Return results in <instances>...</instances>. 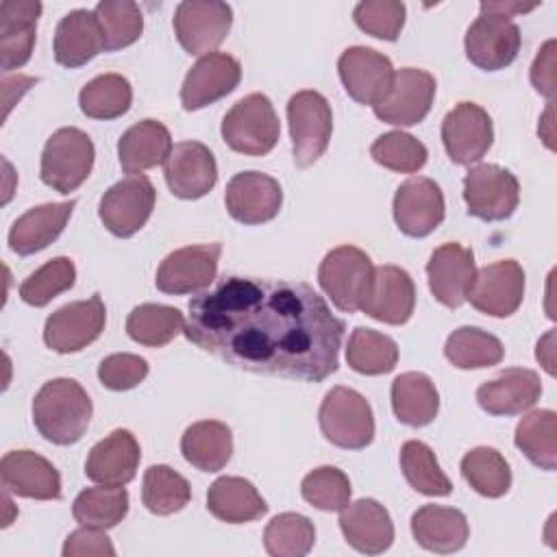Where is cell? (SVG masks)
<instances>
[{"label": "cell", "instance_id": "1", "mask_svg": "<svg viewBox=\"0 0 557 557\" xmlns=\"http://www.w3.org/2000/svg\"><path fill=\"white\" fill-rule=\"evenodd\" d=\"M187 311L185 337L233 368L307 383L339 368L344 322L302 281L224 276Z\"/></svg>", "mask_w": 557, "mask_h": 557}, {"label": "cell", "instance_id": "2", "mask_svg": "<svg viewBox=\"0 0 557 557\" xmlns=\"http://www.w3.org/2000/svg\"><path fill=\"white\" fill-rule=\"evenodd\" d=\"M94 405L74 379H52L41 385L33 400L35 429L52 444H76L91 420Z\"/></svg>", "mask_w": 557, "mask_h": 557}, {"label": "cell", "instance_id": "3", "mask_svg": "<svg viewBox=\"0 0 557 557\" xmlns=\"http://www.w3.org/2000/svg\"><path fill=\"white\" fill-rule=\"evenodd\" d=\"M281 135L276 111L265 94H248L237 100L222 120V139L235 152L248 157L268 154Z\"/></svg>", "mask_w": 557, "mask_h": 557}, {"label": "cell", "instance_id": "4", "mask_svg": "<svg viewBox=\"0 0 557 557\" xmlns=\"http://www.w3.org/2000/svg\"><path fill=\"white\" fill-rule=\"evenodd\" d=\"M94 157L91 137L76 126H63L54 131L44 146L39 176L54 191L70 194L91 174Z\"/></svg>", "mask_w": 557, "mask_h": 557}, {"label": "cell", "instance_id": "5", "mask_svg": "<svg viewBox=\"0 0 557 557\" xmlns=\"http://www.w3.org/2000/svg\"><path fill=\"white\" fill-rule=\"evenodd\" d=\"M318 420L322 435L339 448L361 450L374 440L372 407L357 389L344 385L329 389L320 405Z\"/></svg>", "mask_w": 557, "mask_h": 557}, {"label": "cell", "instance_id": "6", "mask_svg": "<svg viewBox=\"0 0 557 557\" xmlns=\"http://www.w3.org/2000/svg\"><path fill=\"white\" fill-rule=\"evenodd\" d=\"M374 276L372 259L357 246H337L324 255L318 281L339 311H359Z\"/></svg>", "mask_w": 557, "mask_h": 557}, {"label": "cell", "instance_id": "7", "mask_svg": "<svg viewBox=\"0 0 557 557\" xmlns=\"http://www.w3.org/2000/svg\"><path fill=\"white\" fill-rule=\"evenodd\" d=\"M287 122L294 163L298 168L313 165L324 154L333 133V113L329 100L313 89L294 94L287 102Z\"/></svg>", "mask_w": 557, "mask_h": 557}, {"label": "cell", "instance_id": "8", "mask_svg": "<svg viewBox=\"0 0 557 557\" xmlns=\"http://www.w3.org/2000/svg\"><path fill=\"white\" fill-rule=\"evenodd\" d=\"M479 17L466 30V57L481 70H503L518 57L520 28L509 15L490 11L483 4H479Z\"/></svg>", "mask_w": 557, "mask_h": 557}, {"label": "cell", "instance_id": "9", "mask_svg": "<svg viewBox=\"0 0 557 557\" xmlns=\"http://www.w3.org/2000/svg\"><path fill=\"white\" fill-rule=\"evenodd\" d=\"M463 200L472 218L485 222L507 220L520 200L518 178L496 163H479L463 178Z\"/></svg>", "mask_w": 557, "mask_h": 557}, {"label": "cell", "instance_id": "10", "mask_svg": "<svg viewBox=\"0 0 557 557\" xmlns=\"http://www.w3.org/2000/svg\"><path fill=\"white\" fill-rule=\"evenodd\" d=\"M157 191L148 176L128 174L111 185L98 205V215L115 237H131L146 226L152 215Z\"/></svg>", "mask_w": 557, "mask_h": 557}, {"label": "cell", "instance_id": "11", "mask_svg": "<svg viewBox=\"0 0 557 557\" xmlns=\"http://www.w3.org/2000/svg\"><path fill=\"white\" fill-rule=\"evenodd\" d=\"M107 324V307L100 294L59 307L48 315L44 342L54 352H78L96 342Z\"/></svg>", "mask_w": 557, "mask_h": 557}, {"label": "cell", "instance_id": "12", "mask_svg": "<svg viewBox=\"0 0 557 557\" xmlns=\"http://www.w3.org/2000/svg\"><path fill=\"white\" fill-rule=\"evenodd\" d=\"M233 9L218 0H185L174 11V33L185 52L205 57L228 35Z\"/></svg>", "mask_w": 557, "mask_h": 557}, {"label": "cell", "instance_id": "13", "mask_svg": "<svg viewBox=\"0 0 557 557\" xmlns=\"http://www.w3.org/2000/svg\"><path fill=\"white\" fill-rule=\"evenodd\" d=\"M222 244H196L170 252L157 270L154 285L163 294H200L218 274Z\"/></svg>", "mask_w": 557, "mask_h": 557}, {"label": "cell", "instance_id": "14", "mask_svg": "<svg viewBox=\"0 0 557 557\" xmlns=\"http://www.w3.org/2000/svg\"><path fill=\"white\" fill-rule=\"evenodd\" d=\"M435 78L431 72L420 67H400L394 72L387 96L372 107L381 122L394 126H413L422 122L435 98Z\"/></svg>", "mask_w": 557, "mask_h": 557}, {"label": "cell", "instance_id": "15", "mask_svg": "<svg viewBox=\"0 0 557 557\" xmlns=\"http://www.w3.org/2000/svg\"><path fill=\"white\" fill-rule=\"evenodd\" d=\"M524 298V270L516 259L483 265L468 292L470 305L492 318H509Z\"/></svg>", "mask_w": 557, "mask_h": 557}, {"label": "cell", "instance_id": "16", "mask_svg": "<svg viewBox=\"0 0 557 557\" xmlns=\"http://www.w3.org/2000/svg\"><path fill=\"white\" fill-rule=\"evenodd\" d=\"M442 141L453 163H476L487 154L494 141L492 117L474 102H459L442 120Z\"/></svg>", "mask_w": 557, "mask_h": 557}, {"label": "cell", "instance_id": "17", "mask_svg": "<svg viewBox=\"0 0 557 557\" xmlns=\"http://www.w3.org/2000/svg\"><path fill=\"white\" fill-rule=\"evenodd\" d=\"M337 72L346 94L359 104H379L394 81L392 61L372 48L350 46L339 54Z\"/></svg>", "mask_w": 557, "mask_h": 557}, {"label": "cell", "instance_id": "18", "mask_svg": "<svg viewBox=\"0 0 557 557\" xmlns=\"http://www.w3.org/2000/svg\"><path fill=\"white\" fill-rule=\"evenodd\" d=\"M224 205L233 220L242 224H263L278 215L283 205V191L276 178L270 174L248 170L235 174L226 183Z\"/></svg>", "mask_w": 557, "mask_h": 557}, {"label": "cell", "instance_id": "19", "mask_svg": "<svg viewBox=\"0 0 557 557\" xmlns=\"http://www.w3.org/2000/svg\"><path fill=\"white\" fill-rule=\"evenodd\" d=\"M163 176L176 198H202L218 181L215 157L202 141H178L163 161Z\"/></svg>", "mask_w": 557, "mask_h": 557}, {"label": "cell", "instance_id": "20", "mask_svg": "<svg viewBox=\"0 0 557 557\" xmlns=\"http://www.w3.org/2000/svg\"><path fill=\"white\" fill-rule=\"evenodd\" d=\"M444 194L433 178L411 176L394 194V220L407 237H426L444 222Z\"/></svg>", "mask_w": 557, "mask_h": 557}, {"label": "cell", "instance_id": "21", "mask_svg": "<svg viewBox=\"0 0 557 557\" xmlns=\"http://www.w3.org/2000/svg\"><path fill=\"white\" fill-rule=\"evenodd\" d=\"M474 274L476 268L472 248L457 242H446L437 246L426 263L431 294L448 309H457L468 300Z\"/></svg>", "mask_w": 557, "mask_h": 557}, {"label": "cell", "instance_id": "22", "mask_svg": "<svg viewBox=\"0 0 557 557\" xmlns=\"http://www.w3.org/2000/svg\"><path fill=\"white\" fill-rule=\"evenodd\" d=\"M242 78V65L226 52H209L200 57L187 72L181 87V104L185 111H198L226 94H231Z\"/></svg>", "mask_w": 557, "mask_h": 557}, {"label": "cell", "instance_id": "23", "mask_svg": "<svg viewBox=\"0 0 557 557\" xmlns=\"http://www.w3.org/2000/svg\"><path fill=\"white\" fill-rule=\"evenodd\" d=\"M2 490L22 498L59 500L61 476L59 470L33 450H11L0 461Z\"/></svg>", "mask_w": 557, "mask_h": 557}, {"label": "cell", "instance_id": "24", "mask_svg": "<svg viewBox=\"0 0 557 557\" xmlns=\"http://www.w3.org/2000/svg\"><path fill=\"white\" fill-rule=\"evenodd\" d=\"M416 307V285L407 270L398 265L374 268L370 292L361 311L385 324H405Z\"/></svg>", "mask_w": 557, "mask_h": 557}, {"label": "cell", "instance_id": "25", "mask_svg": "<svg viewBox=\"0 0 557 557\" xmlns=\"http://www.w3.org/2000/svg\"><path fill=\"white\" fill-rule=\"evenodd\" d=\"M141 459V448L128 429H115L104 440L91 446L85 474L100 485H126L135 479Z\"/></svg>", "mask_w": 557, "mask_h": 557}, {"label": "cell", "instance_id": "26", "mask_svg": "<svg viewBox=\"0 0 557 557\" xmlns=\"http://www.w3.org/2000/svg\"><path fill=\"white\" fill-rule=\"evenodd\" d=\"M542 396L540 374L529 368H507L476 389V403L492 416H518Z\"/></svg>", "mask_w": 557, "mask_h": 557}, {"label": "cell", "instance_id": "27", "mask_svg": "<svg viewBox=\"0 0 557 557\" xmlns=\"http://www.w3.org/2000/svg\"><path fill=\"white\" fill-rule=\"evenodd\" d=\"M41 2L37 0H2L0 2V63L4 72L17 70L28 63Z\"/></svg>", "mask_w": 557, "mask_h": 557}, {"label": "cell", "instance_id": "28", "mask_svg": "<svg viewBox=\"0 0 557 557\" xmlns=\"http://www.w3.org/2000/svg\"><path fill=\"white\" fill-rule=\"evenodd\" d=\"M339 529L346 542L363 555L385 553L394 542V522L389 511L374 498L348 503L339 511Z\"/></svg>", "mask_w": 557, "mask_h": 557}, {"label": "cell", "instance_id": "29", "mask_svg": "<svg viewBox=\"0 0 557 557\" xmlns=\"http://www.w3.org/2000/svg\"><path fill=\"white\" fill-rule=\"evenodd\" d=\"M76 200L46 202L22 213L9 231V248L22 257L48 248L65 228Z\"/></svg>", "mask_w": 557, "mask_h": 557}, {"label": "cell", "instance_id": "30", "mask_svg": "<svg viewBox=\"0 0 557 557\" xmlns=\"http://www.w3.org/2000/svg\"><path fill=\"white\" fill-rule=\"evenodd\" d=\"M411 533L422 548L448 555L466 546L470 527L466 516L455 507L422 505L411 516Z\"/></svg>", "mask_w": 557, "mask_h": 557}, {"label": "cell", "instance_id": "31", "mask_svg": "<svg viewBox=\"0 0 557 557\" xmlns=\"http://www.w3.org/2000/svg\"><path fill=\"white\" fill-rule=\"evenodd\" d=\"M104 50V37L94 11L74 9L54 30V59L63 67H81Z\"/></svg>", "mask_w": 557, "mask_h": 557}, {"label": "cell", "instance_id": "32", "mask_svg": "<svg viewBox=\"0 0 557 557\" xmlns=\"http://www.w3.org/2000/svg\"><path fill=\"white\" fill-rule=\"evenodd\" d=\"M172 150V137L163 122L141 120L122 133L117 141V159L126 174H141L144 170L161 165Z\"/></svg>", "mask_w": 557, "mask_h": 557}, {"label": "cell", "instance_id": "33", "mask_svg": "<svg viewBox=\"0 0 557 557\" xmlns=\"http://www.w3.org/2000/svg\"><path fill=\"white\" fill-rule=\"evenodd\" d=\"M207 509L222 522L244 524L265 516L268 503L248 479L220 476L209 485Z\"/></svg>", "mask_w": 557, "mask_h": 557}, {"label": "cell", "instance_id": "34", "mask_svg": "<svg viewBox=\"0 0 557 557\" xmlns=\"http://www.w3.org/2000/svg\"><path fill=\"white\" fill-rule=\"evenodd\" d=\"M181 453L194 468L202 472H218L233 455V433L220 420L194 422L181 437Z\"/></svg>", "mask_w": 557, "mask_h": 557}, {"label": "cell", "instance_id": "35", "mask_svg": "<svg viewBox=\"0 0 557 557\" xmlns=\"http://www.w3.org/2000/svg\"><path fill=\"white\" fill-rule=\"evenodd\" d=\"M394 416L407 426H426L440 411L435 383L422 372H405L392 381Z\"/></svg>", "mask_w": 557, "mask_h": 557}, {"label": "cell", "instance_id": "36", "mask_svg": "<svg viewBox=\"0 0 557 557\" xmlns=\"http://www.w3.org/2000/svg\"><path fill=\"white\" fill-rule=\"evenodd\" d=\"M516 446L524 453V457L542 468L555 470L557 466V413L553 409H535L527 413L513 435Z\"/></svg>", "mask_w": 557, "mask_h": 557}, {"label": "cell", "instance_id": "37", "mask_svg": "<svg viewBox=\"0 0 557 557\" xmlns=\"http://www.w3.org/2000/svg\"><path fill=\"white\" fill-rule=\"evenodd\" d=\"M444 355L459 370H479L498 366L505 348L496 335L479 326H459L448 335Z\"/></svg>", "mask_w": 557, "mask_h": 557}, {"label": "cell", "instance_id": "38", "mask_svg": "<svg viewBox=\"0 0 557 557\" xmlns=\"http://www.w3.org/2000/svg\"><path fill=\"white\" fill-rule=\"evenodd\" d=\"M128 513V494L122 485H100L83 490L72 505V516L81 527L111 529Z\"/></svg>", "mask_w": 557, "mask_h": 557}, {"label": "cell", "instance_id": "39", "mask_svg": "<svg viewBox=\"0 0 557 557\" xmlns=\"http://www.w3.org/2000/svg\"><path fill=\"white\" fill-rule=\"evenodd\" d=\"M185 329L183 313L176 307L144 302L126 318V333L133 342L150 348L170 344Z\"/></svg>", "mask_w": 557, "mask_h": 557}, {"label": "cell", "instance_id": "40", "mask_svg": "<svg viewBox=\"0 0 557 557\" xmlns=\"http://www.w3.org/2000/svg\"><path fill=\"white\" fill-rule=\"evenodd\" d=\"M346 361L359 374H387L398 363V346L389 335L357 326L348 337Z\"/></svg>", "mask_w": 557, "mask_h": 557}, {"label": "cell", "instance_id": "41", "mask_svg": "<svg viewBox=\"0 0 557 557\" xmlns=\"http://www.w3.org/2000/svg\"><path fill=\"white\" fill-rule=\"evenodd\" d=\"M133 87L122 74H100L78 94L81 111L91 120H115L131 109Z\"/></svg>", "mask_w": 557, "mask_h": 557}, {"label": "cell", "instance_id": "42", "mask_svg": "<svg viewBox=\"0 0 557 557\" xmlns=\"http://www.w3.org/2000/svg\"><path fill=\"white\" fill-rule=\"evenodd\" d=\"M461 474L470 487L485 498H500L511 487L507 459L492 446H476L461 459Z\"/></svg>", "mask_w": 557, "mask_h": 557}, {"label": "cell", "instance_id": "43", "mask_svg": "<svg viewBox=\"0 0 557 557\" xmlns=\"http://www.w3.org/2000/svg\"><path fill=\"white\" fill-rule=\"evenodd\" d=\"M141 500L150 513L170 516L191 500V487L183 474L170 466L157 463L144 472Z\"/></svg>", "mask_w": 557, "mask_h": 557}, {"label": "cell", "instance_id": "44", "mask_svg": "<svg viewBox=\"0 0 557 557\" xmlns=\"http://www.w3.org/2000/svg\"><path fill=\"white\" fill-rule=\"evenodd\" d=\"M400 470L407 483L424 496H448L450 479L440 468L435 453L420 440H409L400 448Z\"/></svg>", "mask_w": 557, "mask_h": 557}, {"label": "cell", "instance_id": "45", "mask_svg": "<svg viewBox=\"0 0 557 557\" xmlns=\"http://www.w3.org/2000/svg\"><path fill=\"white\" fill-rule=\"evenodd\" d=\"M315 544L313 522L294 511L274 516L263 531V546L274 557H302Z\"/></svg>", "mask_w": 557, "mask_h": 557}, {"label": "cell", "instance_id": "46", "mask_svg": "<svg viewBox=\"0 0 557 557\" xmlns=\"http://www.w3.org/2000/svg\"><path fill=\"white\" fill-rule=\"evenodd\" d=\"M102 37L104 50L113 52L135 44L144 30V15L139 4L131 0H102L94 9Z\"/></svg>", "mask_w": 557, "mask_h": 557}, {"label": "cell", "instance_id": "47", "mask_svg": "<svg viewBox=\"0 0 557 557\" xmlns=\"http://www.w3.org/2000/svg\"><path fill=\"white\" fill-rule=\"evenodd\" d=\"M74 281V261L70 257H54L24 278L20 285V298L30 307H46L52 298L67 292Z\"/></svg>", "mask_w": 557, "mask_h": 557}, {"label": "cell", "instance_id": "48", "mask_svg": "<svg viewBox=\"0 0 557 557\" xmlns=\"http://www.w3.org/2000/svg\"><path fill=\"white\" fill-rule=\"evenodd\" d=\"M370 154L379 165L400 174L418 172L420 168H424L429 157L426 146L403 131H389L376 137L370 146Z\"/></svg>", "mask_w": 557, "mask_h": 557}, {"label": "cell", "instance_id": "49", "mask_svg": "<svg viewBox=\"0 0 557 557\" xmlns=\"http://www.w3.org/2000/svg\"><path fill=\"white\" fill-rule=\"evenodd\" d=\"M300 494L315 509L342 511L350 503V481L344 470L320 466L302 479Z\"/></svg>", "mask_w": 557, "mask_h": 557}, {"label": "cell", "instance_id": "50", "mask_svg": "<svg viewBox=\"0 0 557 557\" xmlns=\"http://www.w3.org/2000/svg\"><path fill=\"white\" fill-rule=\"evenodd\" d=\"M405 4L398 0H366L352 11L355 24L379 39L396 41L405 26Z\"/></svg>", "mask_w": 557, "mask_h": 557}, {"label": "cell", "instance_id": "51", "mask_svg": "<svg viewBox=\"0 0 557 557\" xmlns=\"http://www.w3.org/2000/svg\"><path fill=\"white\" fill-rule=\"evenodd\" d=\"M148 361L139 355L131 352H115L100 361L98 379L107 389L124 392L137 387L148 376Z\"/></svg>", "mask_w": 557, "mask_h": 557}, {"label": "cell", "instance_id": "52", "mask_svg": "<svg viewBox=\"0 0 557 557\" xmlns=\"http://www.w3.org/2000/svg\"><path fill=\"white\" fill-rule=\"evenodd\" d=\"M83 555H115V548L109 540V535L102 529H91V527H81L76 531H72L65 537L63 544V557H83Z\"/></svg>", "mask_w": 557, "mask_h": 557}, {"label": "cell", "instance_id": "53", "mask_svg": "<svg viewBox=\"0 0 557 557\" xmlns=\"http://www.w3.org/2000/svg\"><path fill=\"white\" fill-rule=\"evenodd\" d=\"M531 83L548 100L555 98V91H557V83H555V39H548L540 48V52H537V57L531 65Z\"/></svg>", "mask_w": 557, "mask_h": 557}, {"label": "cell", "instance_id": "54", "mask_svg": "<svg viewBox=\"0 0 557 557\" xmlns=\"http://www.w3.org/2000/svg\"><path fill=\"white\" fill-rule=\"evenodd\" d=\"M535 357H537V361L544 366V370H546L550 376H555V329H550V331L537 342Z\"/></svg>", "mask_w": 557, "mask_h": 557}, {"label": "cell", "instance_id": "55", "mask_svg": "<svg viewBox=\"0 0 557 557\" xmlns=\"http://www.w3.org/2000/svg\"><path fill=\"white\" fill-rule=\"evenodd\" d=\"M537 133L542 135L544 144L553 150V104L546 107V113H544V117H542V122H540Z\"/></svg>", "mask_w": 557, "mask_h": 557}]
</instances>
